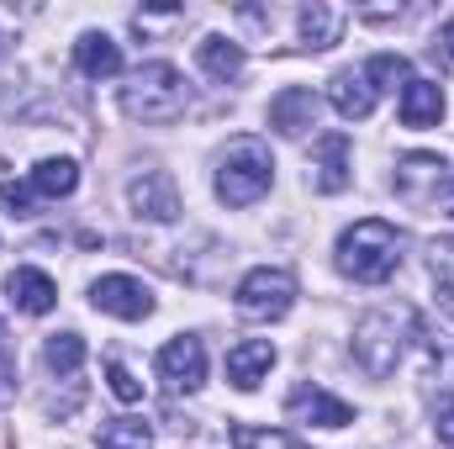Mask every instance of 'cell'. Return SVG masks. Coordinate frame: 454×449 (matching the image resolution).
<instances>
[{"instance_id":"6da1fadb","label":"cell","mask_w":454,"mask_h":449,"mask_svg":"<svg viewBox=\"0 0 454 449\" xmlns=\"http://www.w3.org/2000/svg\"><path fill=\"white\" fill-rule=\"evenodd\" d=\"M402 264V232L380 217H359L354 227L339 232V270L359 286H380L391 280Z\"/></svg>"},{"instance_id":"7a4b0ae2","label":"cell","mask_w":454,"mask_h":449,"mask_svg":"<svg viewBox=\"0 0 454 449\" xmlns=\"http://www.w3.org/2000/svg\"><path fill=\"white\" fill-rule=\"evenodd\" d=\"M407 338H412V312L407 307H375L354 323V365L370 381H386L402 365Z\"/></svg>"},{"instance_id":"3957f363","label":"cell","mask_w":454,"mask_h":449,"mask_svg":"<svg viewBox=\"0 0 454 449\" xmlns=\"http://www.w3.org/2000/svg\"><path fill=\"white\" fill-rule=\"evenodd\" d=\"M275 185V159L264 138H232L227 154L217 159V196L227 207H254Z\"/></svg>"},{"instance_id":"277c9868","label":"cell","mask_w":454,"mask_h":449,"mask_svg":"<svg viewBox=\"0 0 454 449\" xmlns=\"http://www.w3.org/2000/svg\"><path fill=\"white\" fill-rule=\"evenodd\" d=\"M121 112L132 122H175L185 112V75L164 59L132 69L127 85H121Z\"/></svg>"},{"instance_id":"5b68a950","label":"cell","mask_w":454,"mask_h":449,"mask_svg":"<svg viewBox=\"0 0 454 449\" xmlns=\"http://www.w3.org/2000/svg\"><path fill=\"white\" fill-rule=\"evenodd\" d=\"M396 196H402L407 207L454 217V169L439 154H407V159L396 164Z\"/></svg>"},{"instance_id":"8992f818","label":"cell","mask_w":454,"mask_h":449,"mask_svg":"<svg viewBox=\"0 0 454 449\" xmlns=\"http://www.w3.org/2000/svg\"><path fill=\"white\" fill-rule=\"evenodd\" d=\"M296 307V275L291 270H275V264H259L238 280V312L254 318V323H280L286 312Z\"/></svg>"},{"instance_id":"52a82bcc","label":"cell","mask_w":454,"mask_h":449,"mask_svg":"<svg viewBox=\"0 0 454 449\" xmlns=\"http://www.w3.org/2000/svg\"><path fill=\"white\" fill-rule=\"evenodd\" d=\"M90 307L106 312V318H121V323H137V318L153 312V291L137 275H101L90 286Z\"/></svg>"},{"instance_id":"ba28073f","label":"cell","mask_w":454,"mask_h":449,"mask_svg":"<svg viewBox=\"0 0 454 449\" xmlns=\"http://www.w3.org/2000/svg\"><path fill=\"white\" fill-rule=\"evenodd\" d=\"M159 375H164L169 391H201L207 386V349H201V338L191 334L169 338L159 349Z\"/></svg>"},{"instance_id":"9c48e42d","label":"cell","mask_w":454,"mask_h":449,"mask_svg":"<svg viewBox=\"0 0 454 449\" xmlns=\"http://www.w3.org/2000/svg\"><path fill=\"white\" fill-rule=\"evenodd\" d=\"M286 418H296V423H312V429H348L354 423V407L333 397V391H323V386H296L291 397H286Z\"/></svg>"},{"instance_id":"30bf717a","label":"cell","mask_w":454,"mask_h":449,"mask_svg":"<svg viewBox=\"0 0 454 449\" xmlns=\"http://www.w3.org/2000/svg\"><path fill=\"white\" fill-rule=\"evenodd\" d=\"M127 201H132V212L148 217V223H175V217H180V191H175V180H169L164 169H143V175L127 185Z\"/></svg>"},{"instance_id":"8fae6325","label":"cell","mask_w":454,"mask_h":449,"mask_svg":"<svg viewBox=\"0 0 454 449\" xmlns=\"http://www.w3.org/2000/svg\"><path fill=\"white\" fill-rule=\"evenodd\" d=\"M348 169H354V148H348V138H343V132H323V138L312 143V185H317L323 196H339L343 185L354 180Z\"/></svg>"},{"instance_id":"7c38bea8","label":"cell","mask_w":454,"mask_h":449,"mask_svg":"<svg viewBox=\"0 0 454 449\" xmlns=\"http://www.w3.org/2000/svg\"><path fill=\"white\" fill-rule=\"evenodd\" d=\"M5 296H11V307H16V312H27V318H43V312H53V302H59V286H53L43 270L21 264V270H11V275H5Z\"/></svg>"},{"instance_id":"4fadbf2b","label":"cell","mask_w":454,"mask_h":449,"mask_svg":"<svg viewBox=\"0 0 454 449\" xmlns=\"http://www.w3.org/2000/svg\"><path fill=\"white\" fill-rule=\"evenodd\" d=\"M270 370H275V343L270 338H243V343L227 349V381L238 391H254Z\"/></svg>"},{"instance_id":"5bb4252c","label":"cell","mask_w":454,"mask_h":449,"mask_svg":"<svg viewBox=\"0 0 454 449\" xmlns=\"http://www.w3.org/2000/svg\"><path fill=\"white\" fill-rule=\"evenodd\" d=\"M317 112H323V101H317L312 91L291 85V91H280V96L270 101V127H275L280 138H301L307 127H317Z\"/></svg>"},{"instance_id":"9a60e30c","label":"cell","mask_w":454,"mask_h":449,"mask_svg":"<svg viewBox=\"0 0 454 449\" xmlns=\"http://www.w3.org/2000/svg\"><path fill=\"white\" fill-rule=\"evenodd\" d=\"M396 112L407 127H439L444 122V85L439 80H407L402 85V101H396Z\"/></svg>"},{"instance_id":"2e32d148","label":"cell","mask_w":454,"mask_h":449,"mask_svg":"<svg viewBox=\"0 0 454 449\" xmlns=\"http://www.w3.org/2000/svg\"><path fill=\"white\" fill-rule=\"evenodd\" d=\"M328 101H333V112H339L343 122H364V116L375 112V91H370L364 69H339V75L328 80Z\"/></svg>"},{"instance_id":"e0dca14e","label":"cell","mask_w":454,"mask_h":449,"mask_svg":"<svg viewBox=\"0 0 454 449\" xmlns=\"http://www.w3.org/2000/svg\"><path fill=\"white\" fill-rule=\"evenodd\" d=\"M74 64H80L85 80H112V75H121V48L106 32H85L74 43Z\"/></svg>"},{"instance_id":"ac0fdd59","label":"cell","mask_w":454,"mask_h":449,"mask_svg":"<svg viewBox=\"0 0 454 449\" xmlns=\"http://www.w3.org/2000/svg\"><path fill=\"white\" fill-rule=\"evenodd\" d=\"M296 27H301V48H333L343 32V11L339 5H328V0H312V5H301V16H296Z\"/></svg>"},{"instance_id":"d6986e66","label":"cell","mask_w":454,"mask_h":449,"mask_svg":"<svg viewBox=\"0 0 454 449\" xmlns=\"http://www.w3.org/2000/svg\"><path fill=\"white\" fill-rule=\"evenodd\" d=\"M196 64H201L217 85H232V80L243 75V43H232V37H201Z\"/></svg>"},{"instance_id":"ffe728a7","label":"cell","mask_w":454,"mask_h":449,"mask_svg":"<svg viewBox=\"0 0 454 449\" xmlns=\"http://www.w3.org/2000/svg\"><path fill=\"white\" fill-rule=\"evenodd\" d=\"M27 180H32V191H37L43 201H59V196H74V185H80V164H74V159H43Z\"/></svg>"},{"instance_id":"44dd1931","label":"cell","mask_w":454,"mask_h":449,"mask_svg":"<svg viewBox=\"0 0 454 449\" xmlns=\"http://www.w3.org/2000/svg\"><path fill=\"white\" fill-rule=\"evenodd\" d=\"M96 439L101 449H153V429L143 418H106Z\"/></svg>"},{"instance_id":"7402d4cb","label":"cell","mask_w":454,"mask_h":449,"mask_svg":"<svg viewBox=\"0 0 454 449\" xmlns=\"http://www.w3.org/2000/svg\"><path fill=\"white\" fill-rule=\"evenodd\" d=\"M43 365H48L53 375H74V370L85 365V338L80 334H48V343H43Z\"/></svg>"},{"instance_id":"603a6c76","label":"cell","mask_w":454,"mask_h":449,"mask_svg":"<svg viewBox=\"0 0 454 449\" xmlns=\"http://www.w3.org/2000/svg\"><path fill=\"white\" fill-rule=\"evenodd\" d=\"M364 80H370L375 96H380V91H402V85L412 80V64H407L402 53H375V59L364 64Z\"/></svg>"},{"instance_id":"cb8c5ba5","label":"cell","mask_w":454,"mask_h":449,"mask_svg":"<svg viewBox=\"0 0 454 449\" xmlns=\"http://www.w3.org/2000/svg\"><path fill=\"white\" fill-rule=\"evenodd\" d=\"M428 275H434V291H439L444 312L454 318V238H439L428 248Z\"/></svg>"},{"instance_id":"d4e9b609","label":"cell","mask_w":454,"mask_h":449,"mask_svg":"<svg viewBox=\"0 0 454 449\" xmlns=\"http://www.w3.org/2000/svg\"><path fill=\"white\" fill-rule=\"evenodd\" d=\"M37 191H32V180H0V207L11 212V217H37Z\"/></svg>"},{"instance_id":"484cf974","label":"cell","mask_w":454,"mask_h":449,"mask_svg":"<svg viewBox=\"0 0 454 449\" xmlns=\"http://www.w3.org/2000/svg\"><path fill=\"white\" fill-rule=\"evenodd\" d=\"M238 449H307L286 429H238Z\"/></svg>"},{"instance_id":"4316f807","label":"cell","mask_w":454,"mask_h":449,"mask_svg":"<svg viewBox=\"0 0 454 449\" xmlns=\"http://www.w3.org/2000/svg\"><path fill=\"white\" fill-rule=\"evenodd\" d=\"M106 381H112V397H116V402H143V381H137L121 359H112V365H106Z\"/></svg>"},{"instance_id":"83f0119b","label":"cell","mask_w":454,"mask_h":449,"mask_svg":"<svg viewBox=\"0 0 454 449\" xmlns=\"http://www.w3.org/2000/svg\"><path fill=\"white\" fill-rule=\"evenodd\" d=\"M11 386H16V354H11L5 328H0V402H11Z\"/></svg>"},{"instance_id":"f1b7e54d","label":"cell","mask_w":454,"mask_h":449,"mask_svg":"<svg viewBox=\"0 0 454 449\" xmlns=\"http://www.w3.org/2000/svg\"><path fill=\"white\" fill-rule=\"evenodd\" d=\"M439 439L454 449V397L444 402V407H439Z\"/></svg>"},{"instance_id":"f546056e","label":"cell","mask_w":454,"mask_h":449,"mask_svg":"<svg viewBox=\"0 0 454 449\" xmlns=\"http://www.w3.org/2000/svg\"><path fill=\"white\" fill-rule=\"evenodd\" d=\"M439 48L450 53V64H454V16H450V21H444V27H439Z\"/></svg>"},{"instance_id":"4dcf8cb0","label":"cell","mask_w":454,"mask_h":449,"mask_svg":"<svg viewBox=\"0 0 454 449\" xmlns=\"http://www.w3.org/2000/svg\"><path fill=\"white\" fill-rule=\"evenodd\" d=\"M0 53H5V43H0Z\"/></svg>"}]
</instances>
